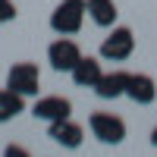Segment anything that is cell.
Wrapping results in <instances>:
<instances>
[{
  "instance_id": "cell-10",
  "label": "cell",
  "mask_w": 157,
  "mask_h": 157,
  "mask_svg": "<svg viewBox=\"0 0 157 157\" xmlns=\"http://www.w3.org/2000/svg\"><path fill=\"white\" fill-rule=\"evenodd\" d=\"M69 75H72V82H75L78 88H94V85H98V78L104 75L101 60H98V57H85V54H82V60L72 66Z\"/></svg>"
},
{
  "instance_id": "cell-1",
  "label": "cell",
  "mask_w": 157,
  "mask_h": 157,
  "mask_svg": "<svg viewBox=\"0 0 157 157\" xmlns=\"http://www.w3.org/2000/svg\"><path fill=\"white\" fill-rule=\"evenodd\" d=\"M88 16V0H60L50 13V29L57 35H78Z\"/></svg>"
},
{
  "instance_id": "cell-7",
  "label": "cell",
  "mask_w": 157,
  "mask_h": 157,
  "mask_svg": "<svg viewBox=\"0 0 157 157\" xmlns=\"http://www.w3.org/2000/svg\"><path fill=\"white\" fill-rule=\"evenodd\" d=\"M47 138L54 141V145H60V148H69V151H75V148H82V141H85V129L78 126L72 116L69 120H57V123H47Z\"/></svg>"
},
{
  "instance_id": "cell-5",
  "label": "cell",
  "mask_w": 157,
  "mask_h": 157,
  "mask_svg": "<svg viewBox=\"0 0 157 157\" xmlns=\"http://www.w3.org/2000/svg\"><path fill=\"white\" fill-rule=\"evenodd\" d=\"M82 60V47H78L69 35H60L54 44L47 47V63L54 72H72V66Z\"/></svg>"
},
{
  "instance_id": "cell-11",
  "label": "cell",
  "mask_w": 157,
  "mask_h": 157,
  "mask_svg": "<svg viewBox=\"0 0 157 157\" xmlns=\"http://www.w3.org/2000/svg\"><path fill=\"white\" fill-rule=\"evenodd\" d=\"M116 16H120V10H116L113 0H88V19L94 25H101V29H113Z\"/></svg>"
},
{
  "instance_id": "cell-2",
  "label": "cell",
  "mask_w": 157,
  "mask_h": 157,
  "mask_svg": "<svg viewBox=\"0 0 157 157\" xmlns=\"http://www.w3.org/2000/svg\"><path fill=\"white\" fill-rule=\"evenodd\" d=\"M88 129L101 145H123L126 141V120L110 110H94L88 116Z\"/></svg>"
},
{
  "instance_id": "cell-8",
  "label": "cell",
  "mask_w": 157,
  "mask_h": 157,
  "mask_svg": "<svg viewBox=\"0 0 157 157\" xmlns=\"http://www.w3.org/2000/svg\"><path fill=\"white\" fill-rule=\"evenodd\" d=\"M126 98L138 104V107H148L157 101V82L148 72H129V85H126Z\"/></svg>"
},
{
  "instance_id": "cell-4",
  "label": "cell",
  "mask_w": 157,
  "mask_h": 157,
  "mask_svg": "<svg viewBox=\"0 0 157 157\" xmlns=\"http://www.w3.org/2000/svg\"><path fill=\"white\" fill-rule=\"evenodd\" d=\"M6 88L22 94V98H35L38 88H41V69H38V63H29V60L13 63L10 72H6Z\"/></svg>"
},
{
  "instance_id": "cell-14",
  "label": "cell",
  "mask_w": 157,
  "mask_h": 157,
  "mask_svg": "<svg viewBox=\"0 0 157 157\" xmlns=\"http://www.w3.org/2000/svg\"><path fill=\"white\" fill-rule=\"evenodd\" d=\"M3 157H32V151L25 145H16V141H10V145L3 148Z\"/></svg>"
},
{
  "instance_id": "cell-13",
  "label": "cell",
  "mask_w": 157,
  "mask_h": 157,
  "mask_svg": "<svg viewBox=\"0 0 157 157\" xmlns=\"http://www.w3.org/2000/svg\"><path fill=\"white\" fill-rule=\"evenodd\" d=\"M19 16V10H16V3L13 0H0V25H6V22H13Z\"/></svg>"
},
{
  "instance_id": "cell-12",
  "label": "cell",
  "mask_w": 157,
  "mask_h": 157,
  "mask_svg": "<svg viewBox=\"0 0 157 157\" xmlns=\"http://www.w3.org/2000/svg\"><path fill=\"white\" fill-rule=\"evenodd\" d=\"M22 110H25V98L16 94V91H10V88H0V126L16 120Z\"/></svg>"
},
{
  "instance_id": "cell-9",
  "label": "cell",
  "mask_w": 157,
  "mask_h": 157,
  "mask_svg": "<svg viewBox=\"0 0 157 157\" xmlns=\"http://www.w3.org/2000/svg\"><path fill=\"white\" fill-rule=\"evenodd\" d=\"M126 85H129V72L123 69H113V72H104L94 85V94L101 101H116V98H126Z\"/></svg>"
},
{
  "instance_id": "cell-3",
  "label": "cell",
  "mask_w": 157,
  "mask_h": 157,
  "mask_svg": "<svg viewBox=\"0 0 157 157\" xmlns=\"http://www.w3.org/2000/svg\"><path fill=\"white\" fill-rule=\"evenodd\" d=\"M135 54V35L132 29H126V25H113L110 35L101 41V60L107 63H123Z\"/></svg>"
},
{
  "instance_id": "cell-15",
  "label": "cell",
  "mask_w": 157,
  "mask_h": 157,
  "mask_svg": "<svg viewBox=\"0 0 157 157\" xmlns=\"http://www.w3.org/2000/svg\"><path fill=\"white\" fill-rule=\"evenodd\" d=\"M151 145L157 148V126H154V132H151Z\"/></svg>"
},
{
  "instance_id": "cell-6",
  "label": "cell",
  "mask_w": 157,
  "mask_h": 157,
  "mask_svg": "<svg viewBox=\"0 0 157 157\" xmlns=\"http://www.w3.org/2000/svg\"><path fill=\"white\" fill-rule=\"evenodd\" d=\"M32 116L41 123H57V120H69L72 116V101L63 94H44L32 104Z\"/></svg>"
}]
</instances>
